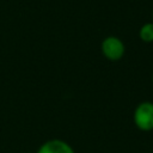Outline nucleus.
I'll return each instance as SVG.
<instances>
[{
    "label": "nucleus",
    "mask_w": 153,
    "mask_h": 153,
    "mask_svg": "<svg viewBox=\"0 0 153 153\" xmlns=\"http://www.w3.org/2000/svg\"><path fill=\"white\" fill-rule=\"evenodd\" d=\"M134 123L143 131H149L153 129V103L142 102L134 111Z\"/></svg>",
    "instance_id": "obj_1"
},
{
    "label": "nucleus",
    "mask_w": 153,
    "mask_h": 153,
    "mask_svg": "<svg viewBox=\"0 0 153 153\" xmlns=\"http://www.w3.org/2000/svg\"><path fill=\"white\" fill-rule=\"evenodd\" d=\"M126 51L123 42L116 36H109L102 42V53L110 61H118Z\"/></svg>",
    "instance_id": "obj_2"
},
{
    "label": "nucleus",
    "mask_w": 153,
    "mask_h": 153,
    "mask_svg": "<svg viewBox=\"0 0 153 153\" xmlns=\"http://www.w3.org/2000/svg\"><path fill=\"white\" fill-rule=\"evenodd\" d=\"M37 153H74V149L66 141L60 139H53L44 142L38 148Z\"/></svg>",
    "instance_id": "obj_3"
},
{
    "label": "nucleus",
    "mask_w": 153,
    "mask_h": 153,
    "mask_svg": "<svg viewBox=\"0 0 153 153\" xmlns=\"http://www.w3.org/2000/svg\"><path fill=\"white\" fill-rule=\"evenodd\" d=\"M139 36L142 42L151 43L153 42V23H145L139 31Z\"/></svg>",
    "instance_id": "obj_4"
},
{
    "label": "nucleus",
    "mask_w": 153,
    "mask_h": 153,
    "mask_svg": "<svg viewBox=\"0 0 153 153\" xmlns=\"http://www.w3.org/2000/svg\"><path fill=\"white\" fill-rule=\"evenodd\" d=\"M152 23H153V11H152Z\"/></svg>",
    "instance_id": "obj_5"
},
{
    "label": "nucleus",
    "mask_w": 153,
    "mask_h": 153,
    "mask_svg": "<svg viewBox=\"0 0 153 153\" xmlns=\"http://www.w3.org/2000/svg\"><path fill=\"white\" fill-rule=\"evenodd\" d=\"M152 80H153V75H152Z\"/></svg>",
    "instance_id": "obj_6"
},
{
    "label": "nucleus",
    "mask_w": 153,
    "mask_h": 153,
    "mask_svg": "<svg viewBox=\"0 0 153 153\" xmlns=\"http://www.w3.org/2000/svg\"><path fill=\"white\" fill-rule=\"evenodd\" d=\"M26 153H30V152H26Z\"/></svg>",
    "instance_id": "obj_7"
}]
</instances>
